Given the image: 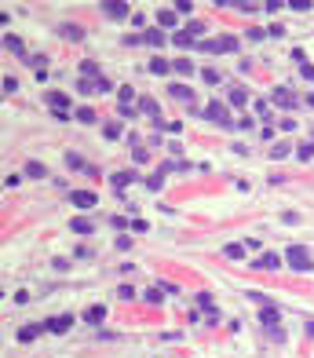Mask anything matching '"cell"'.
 Returning <instances> with one entry per match:
<instances>
[{"label": "cell", "mask_w": 314, "mask_h": 358, "mask_svg": "<svg viewBox=\"0 0 314 358\" xmlns=\"http://www.w3.org/2000/svg\"><path fill=\"white\" fill-rule=\"evenodd\" d=\"M102 135H106V139H121V124H106Z\"/></svg>", "instance_id": "obj_36"}, {"label": "cell", "mask_w": 314, "mask_h": 358, "mask_svg": "<svg viewBox=\"0 0 314 358\" xmlns=\"http://www.w3.org/2000/svg\"><path fill=\"white\" fill-rule=\"evenodd\" d=\"M70 230H73V234H91V220H88V216H73Z\"/></svg>", "instance_id": "obj_13"}, {"label": "cell", "mask_w": 314, "mask_h": 358, "mask_svg": "<svg viewBox=\"0 0 314 358\" xmlns=\"http://www.w3.org/2000/svg\"><path fill=\"white\" fill-rule=\"evenodd\" d=\"M73 117L81 121V124H95V110H91V106H81V110H73Z\"/></svg>", "instance_id": "obj_24"}, {"label": "cell", "mask_w": 314, "mask_h": 358, "mask_svg": "<svg viewBox=\"0 0 314 358\" xmlns=\"http://www.w3.org/2000/svg\"><path fill=\"white\" fill-rule=\"evenodd\" d=\"M172 44H176V48H190L194 33H190V29H179V33H172Z\"/></svg>", "instance_id": "obj_18"}, {"label": "cell", "mask_w": 314, "mask_h": 358, "mask_svg": "<svg viewBox=\"0 0 314 358\" xmlns=\"http://www.w3.org/2000/svg\"><path fill=\"white\" fill-rule=\"evenodd\" d=\"M289 154H292V146H289V143H274V146H271V158H274V161L289 158Z\"/></svg>", "instance_id": "obj_26"}, {"label": "cell", "mask_w": 314, "mask_h": 358, "mask_svg": "<svg viewBox=\"0 0 314 358\" xmlns=\"http://www.w3.org/2000/svg\"><path fill=\"white\" fill-rule=\"evenodd\" d=\"M281 8H285L281 0H267V4H263V11H267V15H274V11H281Z\"/></svg>", "instance_id": "obj_37"}, {"label": "cell", "mask_w": 314, "mask_h": 358, "mask_svg": "<svg viewBox=\"0 0 314 358\" xmlns=\"http://www.w3.org/2000/svg\"><path fill=\"white\" fill-rule=\"evenodd\" d=\"M4 44H8L15 55H22V40H19V37H4Z\"/></svg>", "instance_id": "obj_35"}, {"label": "cell", "mask_w": 314, "mask_h": 358, "mask_svg": "<svg viewBox=\"0 0 314 358\" xmlns=\"http://www.w3.org/2000/svg\"><path fill=\"white\" fill-rule=\"evenodd\" d=\"M256 114H259L263 121H271V103H267V99H259V103H256Z\"/></svg>", "instance_id": "obj_31"}, {"label": "cell", "mask_w": 314, "mask_h": 358, "mask_svg": "<svg viewBox=\"0 0 314 358\" xmlns=\"http://www.w3.org/2000/svg\"><path fill=\"white\" fill-rule=\"evenodd\" d=\"M165 40H168V37H165L161 26H157V29H146V33H143V44H150V48H161Z\"/></svg>", "instance_id": "obj_12"}, {"label": "cell", "mask_w": 314, "mask_h": 358, "mask_svg": "<svg viewBox=\"0 0 314 358\" xmlns=\"http://www.w3.org/2000/svg\"><path fill=\"white\" fill-rule=\"evenodd\" d=\"M245 103H248V91H245V88H238V84H234V88L227 91V106H234V110H241Z\"/></svg>", "instance_id": "obj_8"}, {"label": "cell", "mask_w": 314, "mask_h": 358, "mask_svg": "<svg viewBox=\"0 0 314 358\" xmlns=\"http://www.w3.org/2000/svg\"><path fill=\"white\" fill-rule=\"evenodd\" d=\"M15 303H19V307H22V303H29V292H26V289H19V292H15Z\"/></svg>", "instance_id": "obj_43"}, {"label": "cell", "mask_w": 314, "mask_h": 358, "mask_svg": "<svg viewBox=\"0 0 314 358\" xmlns=\"http://www.w3.org/2000/svg\"><path fill=\"white\" fill-rule=\"evenodd\" d=\"M303 77H307V81H314V66H307V62H303V70H300Z\"/></svg>", "instance_id": "obj_45"}, {"label": "cell", "mask_w": 314, "mask_h": 358, "mask_svg": "<svg viewBox=\"0 0 314 358\" xmlns=\"http://www.w3.org/2000/svg\"><path fill=\"white\" fill-rule=\"evenodd\" d=\"M102 318H106V307H88V311H84V322H88V325H99Z\"/></svg>", "instance_id": "obj_21"}, {"label": "cell", "mask_w": 314, "mask_h": 358, "mask_svg": "<svg viewBox=\"0 0 314 358\" xmlns=\"http://www.w3.org/2000/svg\"><path fill=\"white\" fill-rule=\"evenodd\" d=\"M81 73H84V77H91V81H99V66H95L91 59H88V62H81Z\"/></svg>", "instance_id": "obj_28"}, {"label": "cell", "mask_w": 314, "mask_h": 358, "mask_svg": "<svg viewBox=\"0 0 314 358\" xmlns=\"http://www.w3.org/2000/svg\"><path fill=\"white\" fill-rule=\"evenodd\" d=\"M48 106L55 110V117H59L62 124L70 121V95H62V91H51V95H48Z\"/></svg>", "instance_id": "obj_4"}, {"label": "cell", "mask_w": 314, "mask_h": 358, "mask_svg": "<svg viewBox=\"0 0 314 358\" xmlns=\"http://www.w3.org/2000/svg\"><path fill=\"white\" fill-rule=\"evenodd\" d=\"M227 256H230V260H241L245 248H241V245H227Z\"/></svg>", "instance_id": "obj_38"}, {"label": "cell", "mask_w": 314, "mask_h": 358, "mask_svg": "<svg viewBox=\"0 0 314 358\" xmlns=\"http://www.w3.org/2000/svg\"><path fill=\"white\" fill-rule=\"evenodd\" d=\"M168 95H172V99H179V103H186V106L194 103V91L186 88V84H172V88H168Z\"/></svg>", "instance_id": "obj_11"}, {"label": "cell", "mask_w": 314, "mask_h": 358, "mask_svg": "<svg viewBox=\"0 0 314 358\" xmlns=\"http://www.w3.org/2000/svg\"><path fill=\"white\" fill-rule=\"evenodd\" d=\"M59 33L66 37V40H84V29H81V26H73V22H66V26L59 29Z\"/></svg>", "instance_id": "obj_19"}, {"label": "cell", "mask_w": 314, "mask_h": 358, "mask_svg": "<svg viewBox=\"0 0 314 358\" xmlns=\"http://www.w3.org/2000/svg\"><path fill=\"white\" fill-rule=\"evenodd\" d=\"M296 158H300V161H310V158H314V143H300V146H296Z\"/></svg>", "instance_id": "obj_27"}, {"label": "cell", "mask_w": 314, "mask_h": 358, "mask_svg": "<svg viewBox=\"0 0 314 358\" xmlns=\"http://www.w3.org/2000/svg\"><path fill=\"white\" fill-rule=\"evenodd\" d=\"M285 263H289L292 271H300V274L314 267V263H310V252H307L303 245H289V252H285Z\"/></svg>", "instance_id": "obj_3"}, {"label": "cell", "mask_w": 314, "mask_h": 358, "mask_svg": "<svg viewBox=\"0 0 314 358\" xmlns=\"http://www.w3.org/2000/svg\"><path fill=\"white\" fill-rule=\"evenodd\" d=\"M201 77H205V84H219V73L216 70H201Z\"/></svg>", "instance_id": "obj_39"}, {"label": "cell", "mask_w": 314, "mask_h": 358, "mask_svg": "<svg viewBox=\"0 0 314 358\" xmlns=\"http://www.w3.org/2000/svg\"><path fill=\"white\" fill-rule=\"evenodd\" d=\"M271 103H274V106H281V110H292V106L300 103V99L292 95V88H285V84H278V88H274V95H271Z\"/></svg>", "instance_id": "obj_5"}, {"label": "cell", "mask_w": 314, "mask_h": 358, "mask_svg": "<svg viewBox=\"0 0 314 358\" xmlns=\"http://www.w3.org/2000/svg\"><path fill=\"white\" fill-rule=\"evenodd\" d=\"M176 22H179V11H168V8H165V11H157V26H161V29L176 26Z\"/></svg>", "instance_id": "obj_16"}, {"label": "cell", "mask_w": 314, "mask_h": 358, "mask_svg": "<svg viewBox=\"0 0 314 358\" xmlns=\"http://www.w3.org/2000/svg\"><path fill=\"white\" fill-rule=\"evenodd\" d=\"M132 245H135V241H132L128 234H121V238H117V248H132Z\"/></svg>", "instance_id": "obj_44"}, {"label": "cell", "mask_w": 314, "mask_h": 358, "mask_svg": "<svg viewBox=\"0 0 314 358\" xmlns=\"http://www.w3.org/2000/svg\"><path fill=\"white\" fill-rule=\"evenodd\" d=\"M77 91H81V95H91V91H99V88H95V81H88V77H81V81H77Z\"/></svg>", "instance_id": "obj_29"}, {"label": "cell", "mask_w": 314, "mask_h": 358, "mask_svg": "<svg viewBox=\"0 0 314 358\" xmlns=\"http://www.w3.org/2000/svg\"><path fill=\"white\" fill-rule=\"evenodd\" d=\"M135 179H139L135 172H114V179H110V183H114V190H124V186L135 183Z\"/></svg>", "instance_id": "obj_15"}, {"label": "cell", "mask_w": 314, "mask_h": 358, "mask_svg": "<svg viewBox=\"0 0 314 358\" xmlns=\"http://www.w3.org/2000/svg\"><path fill=\"white\" fill-rule=\"evenodd\" d=\"M66 161H70V168H81V172H91V176H95V168H91L81 154H66Z\"/></svg>", "instance_id": "obj_20"}, {"label": "cell", "mask_w": 314, "mask_h": 358, "mask_svg": "<svg viewBox=\"0 0 314 358\" xmlns=\"http://www.w3.org/2000/svg\"><path fill=\"white\" fill-rule=\"evenodd\" d=\"M70 201H73L77 209H95V201H99V197L91 194V190H73V194H70Z\"/></svg>", "instance_id": "obj_7"}, {"label": "cell", "mask_w": 314, "mask_h": 358, "mask_svg": "<svg viewBox=\"0 0 314 358\" xmlns=\"http://www.w3.org/2000/svg\"><path fill=\"white\" fill-rule=\"evenodd\" d=\"M139 110L150 114V117H157V103H153V99H143V103H139Z\"/></svg>", "instance_id": "obj_33"}, {"label": "cell", "mask_w": 314, "mask_h": 358, "mask_svg": "<svg viewBox=\"0 0 314 358\" xmlns=\"http://www.w3.org/2000/svg\"><path fill=\"white\" fill-rule=\"evenodd\" d=\"M146 186H150V190H161L165 179H161V176H150V179H146Z\"/></svg>", "instance_id": "obj_40"}, {"label": "cell", "mask_w": 314, "mask_h": 358, "mask_svg": "<svg viewBox=\"0 0 314 358\" xmlns=\"http://www.w3.org/2000/svg\"><path fill=\"white\" fill-rule=\"evenodd\" d=\"M44 333V325H22L19 329V344H29V340H37Z\"/></svg>", "instance_id": "obj_14"}, {"label": "cell", "mask_w": 314, "mask_h": 358, "mask_svg": "<svg viewBox=\"0 0 314 358\" xmlns=\"http://www.w3.org/2000/svg\"><path fill=\"white\" fill-rule=\"evenodd\" d=\"M172 70H176L179 77H190L194 73V62L190 59H176V62H172Z\"/></svg>", "instance_id": "obj_23"}, {"label": "cell", "mask_w": 314, "mask_h": 358, "mask_svg": "<svg viewBox=\"0 0 314 358\" xmlns=\"http://www.w3.org/2000/svg\"><path fill=\"white\" fill-rule=\"evenodd\" d=\"M197 48L208 52V55H227V52H238L241 40H238V37H216V40H201Z\"/></svg>", "instance_id": "obj_1"}, {"label": "cell", "mask_w": 314, "mask_h": 358, "mask_svg": "<svg viewBox=\"0 0 314 358\" xmlns=\"http://www.w3.org/2000/svg\"><path fill=\"white\" fill-rule=\"evenodd\" d=\"M26 176H29V179H44V176H48V168L37 165V161H29V165H26Z\"/></svg>", "instance_id": "obj_25"}, {"label": "cell", "mask_w": 314, "mask_h": 358, "mask_svg": "<svg viewBox=\"0 0 314 358\" xmlns=\"http://www.w3.org/2000/svg\"><path fill=\"white\" fill-rule=\"evenodd\" d=\"M289 8H292V11H310L314 4H310V0H289Z\"/></svg>", "instance_id": "obj_34"}, {"label": "cell", "mask_w": 314, "mask_h": 358, "mask_svg": "<svg viewBox=\"0 0 314 358\" xmlns=\"http://www.w3.org/2000/svg\"><path fill=\"white\" fill-rule=\"evenodd\" d=\"M102 11L110 15V19H124V15H128V4H124V0H121V4H117V0H106Z\"/></svg>", "instance_id": "obj_10"}, {"label": "cell", "mask_w": 314, "mask_h": 358, "mask_svg": "<svg viewBox=\"0 0 314 358\" xmlns=\"http://www.w3.org/2000/svg\"><path fill=\"white\" fill-rule=\"evenodd\" d=\"M176 8H179V15H190V11H194V4H190V0H179Z\"/></svg>", "instance_id": "obj_42"}, {"label": "cell", "mask_w": 314, "mask_h": 358, "mask_svg": "<svg viewBox=\"0 0 314 358\" xmlns=\"http://www.w3.org/2000/svg\"><path fill=\"white\" fill-rule=\"evenodd\" d=\"M259 322L271 329V325H278V307H271V303H263V311H259Z\"/></svg>", "instance_id": "obj_17"}, {"label": "cell", "mask_w": 314, "mask_h": 358, "mask_svg": "<svg viewBox=\"0 0 314 358\" xmlns=\"http://www.w3.org/2000/svg\"><path fill=\"white\" fill-rule=\"evenodd\" d=\"M201 117L223 124V128H234V117H230V106H227V103H208L205 110H201Z\"/></svg>", "instance_id": "obj_2"}, {"label": "cell", "mask_w": 314, "mask_h": 358, "mask_svg": "<svg viewBox=\"0 0 314 358\" xmlns=\"http://www.w3.org/2000/svg\"><path fill=\"white\" fill-rule=\"evenodd\" d=\"M132 158H135V165H143V161H146V158H150V154H146V150H143V146H135V154H132Z\"/></svg>", "instance_id": "obj_41"}, {"label": "cell", "mask_w": 314, "mask_h": 358, "mask_svg": "<svg viewBox=\"0 0 314 358\" xmlns=\"http://www.w3.org/2000/svg\"><path fill=\"white\" fill-rule=\"evenodd\" d=\"M278 267H281V256H274V252H263L256 260V271H278Z\"/></svg>", "instance_id": "obj_9"}, {"label": "cell", "mask_w": 314, "mask_h": 358, "mask_svg": "<svg viewBox=\"0 0 314 358\" xmlns=\"http://www.w3.org/2000/svg\"><path fill=\"white\" fill-rule=\"evenodd\" d=\"M70 325H73V315H59V318H48V322H44V329H48V333H66L70 329Z\"/></svg>", "instance_id": "obj_6"}, {"label": "cell", "mask_w": 314, "mask_h": 358, "mask_svg": "<svg viewBox=\"0 0 314 358\" xmlns=\"http://www.w3.org/2000/svg\"><path fill=\"white\" fill-rule=\"evenodd\" d=\"M143 300L157 307V303H161V289H146V292H143Z\"/></svg>", "instance_id": "obj_32"}, {"label": "cell", "mask_w": 314, "mask_h": 358, "mask_svg": "<svg viewBox=\"0 0 314 358\" xmlns=\"http://www.w3.org/2000/svg\"><path fill=\"white\" fill-rule=\"evenodd\" d=\"M146 70H150V73H168L172 66H168L165 59H150V66H146Z\"/></svg>", "instance_id": "obj_30"}, {"label": "cell", "mask_w": 314, "mask_h": 358, "mask_svg": "<svg viewBox=\"0 0 314 358\" xmlns=\"http://www.w3.org/2000/svg\"><path fill=\"white\" fill-rule=\"evenodd\" d=\"M117 99H121V106H124V110H132V103H135V91H132L128 84H121V91H117Z\"/></svg>", "instance_id": "obj_22"}]
</instances>
